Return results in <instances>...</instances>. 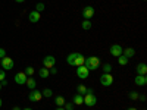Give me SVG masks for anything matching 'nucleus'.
Segmentation results:
<instances>
[{
	"mask_svg": "<svg viewBox=\"0 0 147 110\" xmlns=\"http://www.w3.org/2000/svg\"><path fill=\"white\" fill-rule=\"evenodd\" d=\"M134 82H136V85H138V87H144V85H147V78H146V75H137Z\"/></svg>",
	"mask_w": 147,
	"mask_h": 110,
	"instance_id": "obj_11",
	"label": "nucleus"
},
{
	"mask_svg": "<svg viewBox=\"0 0 147 110\" xmlns=\"http://www.w3.org/2000/svg\"><path fill=\"white\" fill-rule=\"evenodd\" d=\"M136 70H137V75H146L147 73V65L146 63H138Z\"/></svg>",
	"mask_w": 147,
	"mask_h": 110,
	"instance_id": "obj_14",
	"label": "nucleus"
},
{
	"mask_svg": "<svg viewBox=\"0 0 147 110\" xmlns=\"http://www.w3.org/2000/svg\"><path fill=\"white\" fill-rule=\"evenodd\" d=\"M49 72H50L52 73V75H56V73H57V69L53 66V68H50V69H49Z\"/></svg>",
	"mask_w": 147,
	"mask_h": 110,
	"instance_id": "obj_31",
	"label": "nucleus"
},
{
	"mask_svg": "<svg viewBox=\"0 0 147 110\" xmlns=\"http://www.w3.org/2000/svg\"><path fill=\"white\" fill-rule=\"evenodd\" d=\"M77 56H78V53H69V54H68V57H66V62H68V65L74 66V63H75V59H77Z\"/></svg>",
	"mask_w": 147,
	"mask_h": 110,
	"instance_id": "obj_17",
	"label": "nucleus"
},
{
	"mask_svg": "<svg viewBox=\"0 0 147 110\" xmlns=\"http://www.w3.org/2000/svg\"><path fill=\"white\" fill-rule=\"evenodd\" d=\"M25 84H27V87H28L30 90H35V85H37V82L32 79V76H30V78L27 79V82H25Z\"/></svg>",
	"mask_w": 147,
	"mask_h": 110,
	"instance_id": "obj_20",
	"label": "nucleus"
},
{
	"mask_svg": "<svg viewBox=\"0 0 147 110\" xmlns=\"http://www.w3.org/2000/svg\"><path fill=\"white\" fill-rule=\"evenodd\" d=\"M138 99L141 100V101H146V95L143 94V95H138Z\"/></svg>",
	"mask_w": 147,
	"mask_h": 110,
	"instance_id": "obj_33",
	"label": "nucleus"
},
{
	"mask_svg": "<svg viewBox=\"0 0 147 110\" xmlns=\"http://www.w3.org/2000/svg\"><path fill=\"white\" fill-rule=\"evenodd\" d=\"M84 62H85V57L81 54V53H78V56H77V59H75V63H74V66H82L84 65Z\"/></svg>",
	"mask_w": 147,
	"mask_h": 110,
	"instance_id": "obj_16",
	"label": "nucleus"
},
{
	"mask_svg": "<svg viewBox=\"0 0 147 110\" xmlns=\"http://www.w3.org/2000/svg\"><path fill=\"white\" fill-rule=\"evenodd\" d=\"M88 73H90V70L85 68L84 65L77 68V75H78L80 79H87V78H88Z\"/></svg>",
	"mask_w": 147,
	"mask_h": 110,
	"instance_id": "obj_5",
	"label": "nucleus"
},
{
	"mask_svg": "<svg viewBox=\"0 0 147 110\" xmlns=\"http://www.w3.org/2000/svg\"><path fill=\"white\" fill-rule=\"evenodd\" d=\"M38 75H40V78L46 79L49 75H50V72H49V69H47V68H41V69L38 70Z\"/></svg>",
	"mask_w": 147,
	"mask_h": 110,
	"instance_id": "obj_18",
	"label": "nucleus"
},
{
	"mask_svg": "<svg viewBox=\"0 0 147 110\" xmlns=\"http://www.w3.org/2000/svg\"><path fill=\"white\" fill-rule=\"evenodd\" d=\"M81 27H82V30H84V31H88V30L91 28V21H90V19H85V21H82Z\"/></svg>",
	"mask_w": 147,
	"mask_h": 110,
	"instance_id": "obj_22",
	"label": "nucleus"
},
{
	"mask_svg": "<svg viewBox=\"0 0 147 110\" xmlns=\"http://www.w3.org/2000/svg\"><path fill=\"white\" fill-rule=\"evenodd\" d=\"M0 91H2V84H0Z\"/></svg>",
	"mask_w": 147,
	"mask_h": 110,
	"instance_id": "obj_41",
	"label": "nucleus"
},
{
	"mask_svg": "<svg viewBox=\"0 0 147 110\" xmlns=\"http://www.w3.org/2000/svg\"><path fill=\"white\" fill-rule=\"evenodd\" d=\"M44 9H46V7H44V3H37V5H35V10L38 12V13H41Z\"/></svg>",
	"mask_w": 147,
	"mask_h": 110,
	"instance_id": "obj_27",
	"label": "nucleus"
},
{
	"mask_svg": "<svg viewBox=\"0 0 147 110\" xmlns=\"http://www.w3.org/2000/svg\"><path fill=\"white\" fill-rule=\"evenodd\" d=\"M72 101H74V104H77V106L84 104V95H81V94H75V95H74V99H72Z\"/></svg>",
	"mask_w": 147,
	"mask_h": 110,
	"instance_id": "obj_15",
	"label": "nucleus"
},
{
	"mask_svg": "<svg viewBox=\"0 0 147 110\" xmlns=\"http://www.w3.org/2000/svg\"><path fill=\"white\" fill-rule=\"evenodd\" d=\"M143 2H144V0H143Z\"/></svg>",
	"mask_w": 147,
	"mask_h": 110,
	"instance_id": "obj_42",
	"label": "nucleus"
},
{
	"mask_svg": "<svg viewBox=\"0 0 147 110\" xmlns=\"http://www.w3.org/2000/svg\"><path fill=\"white\" fill-rule=\"evenodd\" d=\"M15 2H16V3H24L25 0H15Z\"/></svg>",
	"mask_w": 147,
	"mask_h": 110,
	"instance_id": "obj_35",
	"label": "nucleus"
},
{
	"mask_svg": "<svg viewBox=\"0 0 147 110\" xmlns=\"http://www.w3.org/2000/svg\"><path fill=\"white\" fill-rule=\"evenodd\" d=\"M40 18H41V15H40L37 10H32V12H30V15H28V19H30L32 23L38 22V21H40Z\"/></svg>",
	"mask_w": 147,
	"mask_h": 110,
	"instance_id": "obj_12",
	"label": "nucleus"
},
{
	"mask_svg": "<svg viewBox=\"0 0 147 110\" xmlns=\"http://www.w3.org/2000/svg\"><path fill=\"white\" fill-rule=\"evenodd\" d=\"M127 110H137V109H136V107H128Z\"/></svg>",
	"mask_w": 147,
	"mask_h": 110,
	"instance_id": "obj_36",
	"label": "nucleus"
},
{
	"mask_svg": "<svg viewBox=\"0 0 147 110\" xmlns=\"http://www.w3.org/2000/svg\"><path fill=\"white\" fill-rule=\"evenodd\" d=\"M41 94L46 97V99H49V97H52V95H53V91H52L50 88H44V90L41 91Z\"/></svg>",
	"mask_w": 147,
	"mask_h": 110,
	"instance_id": "obj_24",
	"label": "nucleus"
},
{
	"mask_svg": "<svg viewBox=\"0 0 147 110\" xmlns=\"http://www.w3.org/2000/svg\"><path fill=\"white\" fill-rule=\"evenodd\" d=\"M77 91H78V94L84 95L85 93H87V87H85V85H82V84H80L78 87H77Z\"/></svg>",
	"mask_w": 147,
	"mask_h": 110,
	"instance_id": "obj_23",
	"label": "nucleus"
},
{
	"mask_svg": "<svg viewBox=\"0 0 147 110\" xmlns=\"http://www.w3.org/2000/svg\"><path fill=\"white\" fill-rule=\"evenodd\" d=\"M24 110H32V109H30V107H27V109H24Z\"/></svg>",
	"mask_w": 147,
	"mask_h": 110,
	"instance_id": "obj_40",
	"label": "nucleus"
},
{
	"mask_svg": "<svg viewBox=\"0 0 147 110\" xmlns=\"http://www.w3.org/2000/svg\"><path fill=\"white\" fill-rule=\"evenodd\" d=\"M25 75H27V76H32V75H34V68H32V66H28V68L25 69Z\"/></svg>",
	"mask_w": 147,
	"mask_h": 110,
	"instance_id": "obj_28",
	"label": "nucleus"
},
{
	"mask_svg": "<svg viewBox=\"0 0 147 110\" xmlns=\"http://www.w3.org/2000/svg\"><path fill=\"white\" fill-rule=\"evenodd\" d=\"M3 79H6V72L3 69H0V81H3Z\"/></svg>",
	"mask_w": 147,
	"mask_h": 110,
	"instance_id": "obj_30",
	"label": "nucleus"
},
{
	"mask_svg": "<svg viewBox=\"0 0 147 110\" xmlns=\"http://www.w3.org/2000/svg\"><path fill=\"white\" fill-rule=\"evenodd\" d=\"M28 99H30V101H32V103H35V101H40V100L43 99V94H41V91L31 90V93H30V95H28Z\"/></svg>",
	"mask_w": 147,
	"mask_h": 110,
	"instance_id": "obj_7",
	"label": "nucleus"
},
{
	"mask_svg": "<svg viewBox=\"0 0 147 110\" xmlns=\"http://www.w3.org/2000/svg\"><path fill=\"white\" fill-rule=\"evenodd\" d=\"M27 79H28V76L25 75V72H18L16 75H15V82L18 85H24V84L27 82Z\"/></svg>",
	"mask_w": 147,
	"mask_h": 110,
	"instance_id": "obj_10",
	"label": "nucleus"
},
{
	"mask_svg": "<svg viewBox=\"0 0 147 110\" xmlns=\"http://www.w3.org/2000/svg\"><path fill=\"white\" fill-rule=\"evenodd\" d=\"M63 109L65 110H74V103H65Z\"/></svg>",
	"mask_w": 147,
	"mask_h": 110,
	"instance_id": "obj_29",
	"label": "nucleus"
},
{
	"mask_svg": "<svg viewBox=\"0 0 147 110\" xmlns=\"http://www.w3.org/2000/svg\"><path fill=\"white\" fill-rule=\"evenodd\" d=\"M0 84H2V87H5V85H7V81L3 79V81H0Z\"/></svg>",
	"mask_w": 147,
	"mask_h": 110,
	"instance_id": "obj_34",
	"label": "nucleus"
},
{
	"mask_svg": "<svg viewBox=\"0 0 147 110\" xmlns=\"http://www.w3.org/2000/svg\"><path fill=\"white\" fill-rule=\"evenodd\" d=\"M6 56V52H5V48H0V59H3Z\"/></svg>",
	"mask_w": 147,
	"mask_h": 110,
	"instance_id": "obj_32",
	"label": "nucleus"
},
{
	"mask_svg": "<svg viewBox=\"0 0 147 110\" xmlns=\"http://www.w3.org/2000/svg\"><path fill=\"white\" fill-rule=\"evenodd\" d=\"M84 66L87 68L88 70H96V69H99V66H100V60H99V57H96V56L85 57Z\"/></svg>",
	"mask_w": 147,
	"mask_h": 110,
	"instance_id": "obj_1",
	"label": "nucleus"
},
{
	"mask_svg": "<svg viewBox=\"0 0 147 110\" xmlns=\"http://www.w3.org/2000/svg\"><path fill=\"white\" fill-rule=\"evenodd\" d=\"M128 60H129V59H127L124 54H121V56L118 57V63H119L121 66H127V65H128Z\"/></svg>",
	"mask_w": 147,
	"mask_h": 110,
	"instance_id": "obj_21",
	"label": "nucleus"
},
{
	"mask_svg": "<svg viewBox=\"0 0 147 110\" xmlns=\"http://www.w3.org/2000/svg\"><path fill=\"white\" fill-rule=\"evenodd\" d=\"M128 99L129 100H138V93H136V91L128 93Z\"/></svg>",
	"mask_w": 147,
	"mask_h": 110,
	"instance_id": "obj_26",
	"label": "nucleus"
},
{
	"mask_svg": "<svg viewBox=\"0 0 147 110\" xmlns=\"http://www.w3.org/2000/svg\"><path fill=\"white\" fill-rule=\"evenodd\" d=\"M94 16V7L93 6H85L82 9V18L84 19H91Z\"/></svg>",
	"mask_w": 147,
	"mask_h": 110,
	"instance_id": "obj_8",
	"label": "nucleus"
},
{
	"mask_svg": "<svg viewBox=\"0 0 147 110\" xmlns=\"http://www.w3.org/2000/svg\"><path fill=\"white\" fill-rule=\"evenodd\" d=\"M112 72V65L110 63H105L103 65V73H110Z\"/></svg>",
	"mask_w": 147,
	"mask_h": 110,
	"instance_id": "obj_25",
	"label": "nucleus"
},
{
	"mask_svg": "<svg viewBox=\"0 0 147 110\" xmlns=\"http://www.w3.org/2000/svg\"><path fill=\"white\" fill-rule=\"evenodd\" d=\"M0 66L3 68V70H10V69H13L15 62H13V60H12L9 56H5L2 60H0Z\"/></svg>",
	"mask_w": 147,
	"mask_h": 110,
	"instance_id": "obj_2",
	"label": "nucleus"
},
{
	"mask_svg": "<svg viewBox=\"0 0 147 110\" xmlns=\"http://www.w3.org/2000/svg\"><path fill=\"white\" fill-rule=\"evenodd\" d=\"M122 54H124L127 59H131V57H134V56H136V50H134V48H131V47L122 48Z\"/></svg>",
	"mask_w": 147,
	"mask_h": 110,
	"instance_id": "obj_13",
	"label": "nucleus"
},
{
	"mask_svg": "<svg viewBox=\"0 0 147 110\" xmlns=\"http://www.w3.org/2000/svg\"><path fill=\"white\" fill-rule=\"evenodd\" d=\"M55 103H56L57 107H63L66 101H65V99H63L62 95H57V97H56V100H55Z\"/></svg>",
	"mask_w": 147,
	"mask_h": 110,
	"instance_id": "obj_19",
	"label": "nucleus"
},
{
	"mask_svg": "<svg viewBox=\"0 0 147 110\" xmlns=\"http://www.w3.org/2000/svg\"><path fill=\"white\" fill-rule=\"evenodd\" d=\"M56 110H65V109H63V107H57Z\"/></svg>",
	"mask_w": 147,
	"mask_h": 110,
	"instance_id": "obj_37",
	"label": "nucleus"
},
{
	"mask_svg": "<svg viewBox=\"0 0 147 110\" xmlns=\"http://www.w3.org/2000/svg\"><path fill=\"white\" fill-rule=\"evenodd\" d=\"M12 110H21L19 107H13V109H12Z\"/></svg>",
	"mask_w": 147,
	"mask_h": 110,
	"instance_id": "obj_38",
	"label": "nucleus"
},
{
	"mask_svg": "<svg viewBox=\"0 0 147 110\" xmlns=\"http://www.w3.org/2000/svg\"><path fill=\"white\" fill-rule=\"evenodd\" d=\"M100 84L103 85V87H110V85L113 84V76H112V73H102V76H100Z\"/></svg>",
	"mask_w": 147,
	"mask_h": 110,
	"instance_id": "obj_3",
	"label": "nucleus"
},
{
	"mask_svg": "<svg viewBox=\"0 0 147 110\" xmlns=\"http://www.w3.org/2000/svg\"><path fill=\"white\" fill-rule=\"evenodd\" d=\"M2 104H3V101H2V99H0V107H2Z\"/></svg>",
	"mask_w": 147,
	"mask_h": 110,
	"instance_id": "obj_39",
	"label": "nucleus"
},
{
	"mask_svg": "<svg viewBox=\"0 0 147 110\" xmlns=\"http://www.w3.org/2000/svg\"><path fill=\"white\" fill-rule=\"evenodd\" d=\"M96 103H97V99H96V95H94L93 93L84 94V104H85V106L93 107V106H96Z\"/></svg>",
	"mask_w": 147,
	"mask_h": 110,
	"instance_id": "obj_4",
	"label": "nucleus"
},
{
	"mask_svg": "<svg viewBox=\"0 0 147 110\" xmlns=\"http://www.w3.org/2000/svg\"><path fill=\"white\" fill-rule=\"evenodd\" d=\"M109 52H110V54H112V56L119 57L122 54V47L119 44H112V46H110V48H109Z\"/></svg>",
	"mask_w": 147,
	"mask_h": 110,
	"instance_id": "obj_9",
	"label": "nucleus"
},
{
	"mask_svg": "<svg viewBox=\"0 0 147 110\" xmlns=\"http://www.w3.org/2000/svg\"><path fill=\"white\" fill-rule=\"evenodd\" d=\"M43 65H44V68H47V69L53 68V66L56 65V59H55V56H44V59H43Z\"/></svg>",
	"mask_w": 147,
	"mask_h": 110,
	"instance_id": "obj_6",
	"label": "nucleus"
}]
</instances>
